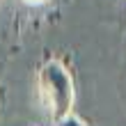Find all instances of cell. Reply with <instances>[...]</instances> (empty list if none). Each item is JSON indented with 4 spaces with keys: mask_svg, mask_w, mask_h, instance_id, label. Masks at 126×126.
<instances>
[{
    "mask_svg": "<svg viewBox=\"0 0 126 126\" xmlns=\"http://www.w3.org/2000/svg\"><path fill=\"white\" fill-rule=\"evenodd\" d=\"M37 92L50 122H60L73 115L76 106V80L73 71L57 57H48L37 71Z\"/></svg>",
    "mask_w": 126,
    "mask_h": 126,
    "instance_id": "1",
    "label": "cell"
},
{
    "mask_svg": "<svg viewBox=\"0 0 126 126\" xmlns=\"http://www.w3.org/2000/svg\"><path fill=\"white\" fill-rule=\"evenodd\" d=\"M0 5H2V0H0Z\"/></svg>",
    "mask_w": 126,
    "mask_h": 126,
    "instance_id": "4",
    "label": "cell"
},
{
    "mask_svg": "<svg viewBox=\"0 0 126 126\" xmlns=\"http://www.w3.org/2000/svg\"><path fill=\"white\" fill-rule=\"evenodd\" d=\"M53 126H87L80 117L73 112V115H69V117H64V119H60V122H55Z\"/></svg>",
    "mask_w": 126,
    "mask_h": 126,
    "instance_id": "2",
    "label": "cell"
},
{
    "mask_svg": "<svg viewBox=\"0 0 126 126\" xmlns=\"http://www.w3.org/2000/svg\"><path fill=\"white\" fill-rule=\"evenodd\" d=\"M25 5H46V2H50V0H23Z\"/></svg>",
    "mask_w": 126,
    "mask_h": 126,
    "instance_id": "3",
    "label": "cell"
}]
</instances>
